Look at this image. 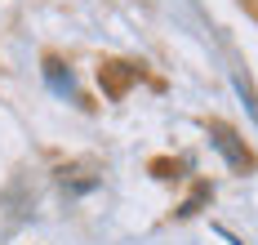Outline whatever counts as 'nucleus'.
Returning <instances> with one entry per match:
<instances>
[{"instance_id":"f257e3e1","label":"nucleus","mask_w":258,"mask_h":245,"mask_svg":"<svg viewBox=\"0 0 258 245\" xmlns=\"http://www.w3.org/2000/svg\"><path fill=\"white\" fill-rule=\"evenodd\" d=\"M209 138H214V147H218V152H223V156H227V161H232L236 169L254 165V156H249V152H245V147L236 143V134L227 130V125H209Z\"/></svg>"}]
</instances>
